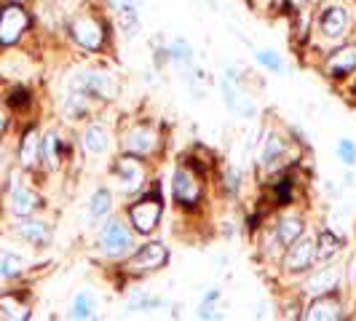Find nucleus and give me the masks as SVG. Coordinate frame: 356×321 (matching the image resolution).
I'll return each instance as SVG.
<instances>
[{"instance_id": "1", "label": "nucleus", "mask_w": 356, "mask_h": 321, "mask_svg": "<svg viewBox=\"0 0 356 321\" xmlns=\"http://www.w3.org/2000/svg\"><path fill=\"white\" fill-rule=\"evenodd\" d=\"M70 38L72 43H78L81 49L97 54L107 46V38H110V27L102 14H94V11H78L70 19Z\"/></svg>"}, {"instance_id": "22", "label": "nucleus", "mask_w": 356, "mask_h": 321, "mask_svg": "<svg viewBox=\"0 0 356 321\" xmlns=\"http://www.w3.org/2000/svg\"><path fill=\"white\" fill-rule=\"evenodd\" d=\"M0 313L6 319L24 321L30 319V305L24 303L19 295H14V292H6V295H0Z\"/></svg>"}, {"instance_id": "13", "label": "nucleus", "mask_w": 356, "mask_h": 321, "mask_svg": "<svg viewBox=\"0 0 356 321\" xmlns=\"http://www.w3.org/2000/svg\"><path fill=\"white\" fill-rule=\"evenodd\" d=\"M321 70H324L327 78H332V81H343V78L354 75L356 72V43H346V46H340V49L327 54Z\"/></svg>"}, {"instance_id": "4", "label": "nucleus", "mask_w": 356, "mask_h": 321, "mask_svg": "<svg viewBox=\"0 0 356 321\" xmlns=\"http://www.w3.org/2000/svg\"><path fill=\"white\" fill-rule=\"evenodd\" d=\"M137 233L124 217H107V222L99 231V249L110 260H124L137 247Z\"/></svg>"}, {"instance_id": "30", "label": "nucleus", "mask_w": 356, "mask_h": 321, "mask_svg": "<svg viewBox=\"0 0 356 321\" xmlns=\"http://www.w3.org/2000/svg\"><path fill=\"white\" fill-rule=\"evenodd\" d=\"M72 319H94V295L89 289L78 292L75 300H72Z\"/></svg>"}, {"instance_id": "10", "label": "nucleus", "mask_w": 356, "mask_h": 321, "mask_svg": "<svg viewBox=\"0 0 356 321\" xmlns=\"http://www.w3.org/2000/svg\"><path fill=\"white\" fill-rule=\"evenodd\" d=\"M27 27H30V14L19 3H8L0 8V46L19 43Z\"/></svg>"}, {"instance_id": "34", "label": "nucleus", "mask_w": 356, "mask_h": 321, "mask_svg": "<svg viewBox=\"0 0 356 321\" xmlns=\"http://www.w3.org/2000/svg\"><path fill=\"white\" fill-rule=\"evenodd\" d=\"M217 313H214V305L212 303H204L198 308V319H214Z\"/></svg>"}, {"instance_id": "26", "label": "nucleus", "mask_w": 356, "mask_h": 321, "mask_svg": "<svg viewBox=\"0 0 356 321\" xmlns=\"http://www.w3.org/2000/svg\"><path fill=\"white\" fill-rule=\"evenodd\" d=\"M110 212H113V193H110V188H97L89 204L91 220H105V217H110Z\"/></svg>"}, {"instance_id": "14", "label": "nucleus", "mask_w": 356, "mask_h": 321, "mask_svg": "<svg viewBox=\"0 0 356 321\" xmlns=\"http://www.w3.org/2000/svg\"><path fill=\"white\" fill-rule=\"evenodd\" d=\"M351 27V14L346 6H327L319 14V33L330 40H340Z\"/></svg>"}, {"instance_id": "15", "label": "nucleus", "mask_w": 356, "mask_h": 321, "mask_svg": "<svg viewBox=\"0 0 356 321\" xmlns=\"http://www.w3.org/2000/svg\"><path fill=\"white\" fill-rule=\"evenodd\" d=\"M340 279H343V270L338 265H324L319 270H314L303 284V292L308 297H316V295H327V292H338Z\"/></svg>"}, {"instance_id": "21", "label": "nucleus", "mask_w": 356, "mask_h": 321, "mask_svg": "<svg viewBox=\"0 0 356 321\" xmlns=\"http://www.w3.org/2000/svg\"><path fill=\"white\" fill-rule=\"evenodd\" d=\"M343 249V238L335 231L324 228L316 233V263H330Z\"/></svg>"}, {"instance_id": "33", "label": "nucleus", "mask_w": 356, "mask_h": 321, "mask_svg": "<svg viewBox=\"0 0 356 321\" xmlns=\"http://www.w3.org/2000/svg\"><path fill=\"white\" fill-rule=\"evenodd\" d=\"M335 150H338V158L343 160L346 166H356V142H354V140L343 137Z\"/></svg>"}, {"instance_id": "12", "label": "nucleus", "mask_w": 356, "mask_h": 321, "mask_svg": "<svg viewBox=\"0 0 356 321\" xmlns=\"http://www.w3.org/2000/svg\"><path fill=\"white\" fill-rule=\"evenodd\" d=\"M343 316H346L343 313V300L335 292L311 297V303L305 305V311L300 313V319L305 321H340Z\"/></svg>"}, {"instance_id": "29", "label": "nucleus", "mask_w": 356, "mask_h": 321, "mask_svg": "<svg viewBox=\"0 0 356 321\" xmlns=\"http://www.w3.org/2000/svg\"><path fill=\"white\" fill-rule=\"evenodd\" d=\"M292 198H295V177L284 174L279 182H273V201H276V206H289Z\"/></svg>"}, {"instance_id": "28", "label": "nucleus", "mask_w": 356, "mask_h": 321, "mask_svg": "<svg viewBox=\"0 0 356 321\" xmlns=\"http://www.w3.org/2000/svg\"><path fill=\"white\" fill-rule=\"evenodd\" d=\"M24 270V257L19 252H0V279H14Z\"/></svg>"}, {"instance_id": "24", "label": "nucleus", "mask_w": 356, "mask_h": 321, "mask_svg": "<svg viewBox=\"0 0 356 321\" xmlns=\"http://www.w3.org/2000/svg\"><path fill=\"white\" fill-rule=\"evenodd\" d=\"M118 17L126 38H134L140 33V6L134 0H118Z\"/></svg>"}, {"instance_id": "23", "label": "nucleus", "mask_w": 356, "mask_h": 321, "mask_svg": "<svg viewBox=\"0 0 356 321\" xmlns=\"http://www.w3.org/2000/svg\"><path fill=\"white\" fill-rule=\"evenodd\" d=\"M19 236H22L24 241L35 244V247H43V244H49V238H51V233H49V225H46V222H40V220H30V217H24V222L19 225Z\"/></svg>"}, {"instance_id": "18", "label": "nucleus", "mask_w": 356, "mask_h": 321, "mask_svg": "<svg viewBox=\"0 0 356 321\" xmlns=\"http://www.w3.org/2000/svg\"><path fill=\"white\" fill-rule=\"evenodd\" d=\"M38 206H40V196H38L33 188L17 185L11 190V212L17 214V217H33Z\"/></svg>"}, {"instance_id": "5", "label": "nucleus", "mask_w": 356, "mask_h": 321, "mask_svg": "<svg viewBox=\"0 0 356 321\" xmlns=\"http://www.w3.org/2000/svg\"><path fill=\"white\" fill-rule=\"evenodd\" d=\"M169 263V247L163 241H145L143 247H134V252L124 257V273L131 279L150 276Z\"/></svg>"}, {"instance_id": "20", "label": "nucleus", "mask_w": 356, "mask_h": 321, "mask_svg": "<svg viewBox=\"0 0 356 321\" xmlns=\"http://www.w3.org/2000/svg\"><path fill=\"white\" fill-rule=\"evenodd\" d=\"M40 131L38 129H27L24 137H22V145H19V160L24 169H35L38 160H40Z\"/></svg>"}, {"instance_id": "16", "label": "nucleus", "mask_w": 356, "mask_h": 321, "mask_svg": "<svg viewBox=\"0 0 356 321\" xmlns=\"http://www.w3.org/2000/svg\"><path fill=\"white\" fill-rule=\"evenodd\" d=\"M83 147H86V153L91 156H105L110 153V147H113V134L107 131V126L102 124H89L83 129Z\"/></svg>"}, {"instance_id": "32", "label": "nucleus", "mask_w": 356, "mask_h": 321, "mask_svg": "<svg viewBox=\"0 0 356 321\" xmlns=\"http://www.w3.org/2000/svg\"><path fill=\"white\" fill-rule=\"evenodd\" d=\"M241 182H244V177H241V172H238L236 166H228V169L222 172V190H225L228 196H236V193L241 190Z\"/></svg>"}, {"instance_id": "31", "label": "nucleus", "mask_w": 356, "mask_h": 321, "mask_svg": "<svg viewBox=\"0 0 356 321\" xmlns=\"http://www.w3.org/2000/svg\"><path fill=\"white\" fill-rule=\"evenodd\" d=\"M254 59L270 72H284V59H282V54L279 51H270V49H260V51L254 54Z\"/></svg>"}, {"instance_id": "17", "label": "nucleus", "mask_w": 356, "mask_h": 321, "mask_svg": "<svg viewBox=\"0 0 356 321\" xmlns=\"http://www.w3.org/2000/svg\"><path fill=\"white\" fill-rule=\"evenodd\" d=\"M118 81L107 70H89V97L91 99H115L118 97Z\"/></svg>"}, {"instance_id": "8", "label": "nucleus", "mask_w": 356, "mask_h": 321, "mask_svg": "<svg viewBox=\"0 0 356 321\" xmlns=\"http://www.w3.org/2000/svg\"><path fill=\"white\" fill-rule=\"evenodd\" d=\"M316 265V238L314 236H300L295 238L282 254V268L286 273H308Z\"/></svg>"}, {"instance_id": "6", "label": "nucleus", "mask_w": 356, "mask_h": 321, "mask_svg": "<svg viewBox=\"0 0 356 321\" xmlns=\"http://www.w3.org/2000/svg\"><path fill=\"white\" fill-rule=\"evenodd\" d=\"M113 174L118 179L121 190L126 196H140L147 182H150V172H147V160L134 153H121L113 160Z\"/></svg>"}, {"instance_id": "25", "label": "nucleus", "mask_w": 356, "mask_h": 321, "mask_svg": "<svg viewBox=\"0 0 356 321\" xmlns=\"http://www.w3.org/2000/svg\"><path fill=\"white\" fill-rule=\"evenodd\" d=\"M40 158L46 160L49 169H59V163H62V140H59L56 131H49L43 137V142H40Z\"/></svg>"}, {"instance_id": "27", "label": "nucleus", "mask_w": 356, "mask_h": 321, "mask_svg": "<svg viewBox=\"0 0 356 321\" xmlns=\"http://www.w3.org/2000/svg\"><path fill=\"white\" fill-rule=\"evenodd\" d=\"M169 62H175L182 70H191L193 67V46L188 40H182V38L172 40V46H169Z\"/></svg>"}, {"instance_id": "2", "label": "nucleus", "mask_w": 356, "mask_h": 321, "mask_svg": "<svg viewBox=\"0 0 356 321\" xmlns=\"http://www.w3.org/2000/svg\"><path fill=\"white\" fill-rule=\"evenodd\" d=\"M172 196L182 209H196L204 201V172L196 166V160H182L172 174Z\"/></svg>"}, {"instance_id": "35", "label": "nucleus", "mask_w": 356, "mask_h": 321, "mask_svg": "<svg viewBox=\"0 0 356 321\" xmlns=\"http://www.w3.org/2000/svg\"><path fill=\"white\" fill-rule=\"evenodd\" d=\"M6 126H8V118H6V113H0V137H3V131H6Z\"/></svg>"}, {"instance_id": "9", "label": "nucleus", "mask_w": 356, "mask_h": 321, "mask_svg": "<svg viewBox=\"0 0 356 321\" xmlns=\"http://www.w3.org/2000/svg\"><path fill=\"white\" fill-rule=\"evenodd\" d=\"M289 163H295L292 160V145L286 142L284 137H279L276 131H268L263 147H260V166L270 174H276V172L286 169Z\"/></svg>"}, {"instance_id": "7", "label": "nucleus", "mask_w": 356, "mask_h": 321, "mask_svg": "<svg viewBox=\"0 0 356 321\" xmlns=\"http://www.w3.org/2000/svg\"><path fill=\"white\" fill-rule=\"evenodd\" d=\"M220 86H222L225 105L231 107L236 115H241V118H254L257 115V102H254V97H252L250 91L244 89V83L236 75V70H225Z\"/></svg>"}, {"instance_id": "11", "label": "nucleus", "mask_w": 356, "mask_h": 321, "mask_svg": "<svg viewBox=\"0 0 356 321\" xmlns=\"http://www.w3.org/2000/svg\"><path fill=\"white\" fill-rule=\"evenodd\" d=\"M121 142H124L126 153H134V156L150 158V156L161 147V134L150 124H134L131 129H126L124 131Z\"/></svg>"}, {"instance_id": "3", "label": "nucleus", "mask_w": 356, "mask_h": 321, "mask_svg": "<svg viewBox=\"0 0 356 321\" xmlns=\"http://www.w3.org/2000/svg\"><path fill=\"white\" fill-rule=\"evenodd\" d=\"M161 217H163V198L159 196V190H150V193L143 190L126 209V220L137 236H153L159 231Z\"/></svg>"}, {"instance_id": "19", "label": "nucleus", "mask_w": 356, "mask_h": 321, "mask_svg": "<svg viewBox=\"0 0 356 321\" xmlns=\"http://www.w3.org/2000/svg\"><path fill=\"white\" fill-rule=\"evenodd\" d=\"M273 231H276V236L282 238V244L289 247L295 238H300V236L305 233V220L298 212H284L282 217H279V222L273 225Z\"/></svg>"}]
</instances>
